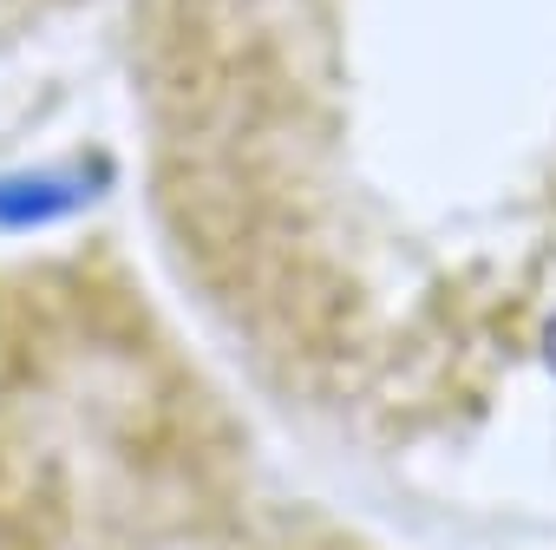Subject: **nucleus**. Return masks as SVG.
Wrapping results in <instances>:
<instances>
[{"label": "nucleus", "instance_id": "2", "mask_svg": "<svg viewBox=\"0 0 556 550\" xmlns=\"http://www.w3.org/2000/svg\"><path fill=\"white\" fill-rule=\"evenodd\" d=\"M543 361H549V374H556V315H549V328H543Z\"/></svg>", "mask_w": 556, "mask_h": 550}, {"label": "nucleus", "instance_id": "1", "mask_svg": "<svg viewBox=\"0 0 556 550\" xmlns=\"http://www.w3.org/2000/svg\"><path fill=\"white\" fill-rule=\"evenodd\" d=\"M105 190L99 164H53V171H14L0 177V229H34V223H60L73 210H86Z\"/></svg>", "mask_w": 556, "mask_h": 550}]
</instances>
